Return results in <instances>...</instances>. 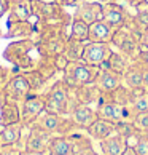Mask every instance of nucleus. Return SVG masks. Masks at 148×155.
<instances>
[{"label":"nucleus","instance_id":"nucleus-1","mask_svg":"<svg viewBox=\"0 0 148 155\" xmlns=\"http://www.w3.org/2000/svg\"><path fill=\"white\" fill-rule=\"evenodd\" d=\"M73 96V90L67 87L64 80H58L48 93H45V110L58 115H70Z\"/></svg>","mask_w":148,"mask_h":155},{"label":"nucleus","instance_id":"nucleus-2","mask_svg":"<svg viewBox=\"0 0 148 155\" xmlns=\"http://www.w3.org/2000/svg\"><path fill=\"white\" fill-rule=\"evenodd\" d=\"M99 66H91L88 62L81 61H72L67 64L64 69V82L67 83V87L72 90H77L84 85L94 83L96 77L99 74Z\"/></svg>","mask_w":148,"mask_h":155},{"label":"nucleus","instance_id":"nucleus-3","mask_svg":"<svg viewBox=\"0 0 148 155\" xmlns=\"http://www.w3.org/2000/svg\"><path fill=\"white\" fill-rule=\"evenodd\" d=\"M38 47V42H33L30 38H21L18 42L10 43L7 50H5V59L10 61L11 64L19 66L24 71H30V69H37V62L32 58L30 51Z\"/></svg>","mask_w":148,"mask_h":155},{"label":"nucleus","instance_id":"nucleus-4","mask_svg":"<svg viewBox=\"0 0 148 155\" xmlns=\"http://www.w3.org/2000/svg\"><path fill=\"white\" fill-rule=\"evenodd\" d=\"M110 45L115 47L118 51L126 54L131 59H137L140 54V37L134 34L128 26H123L115 31L113 37L110 40Z\"/></svg>","mask_w":148,"mask_h":155},{"label":"nucleus","instance_id":"nucleus-5","mask_svg":"<svg viewBox=\"0 0 148 155\" xmlns=\"http://www.w3.org/2000/svg\"><path fill=\"white\" fill-rule=\"evenodd\" d=\"M96 112H97L99 118L109 120V122L115 123V125L119 123V122H124V120H131V122H132V117H134L128 106H121V104H118V102L112 101L105 96L100 97Z\"/></svg>","mask_w":148,"mask_h":155},{"label":"nucleus","instance_id":"nucleus-6","mask_svg":"<svg viewBox=\"0 0 148 155\" xmlns=\"http://www.w3.org/2000/svg\"><path fill=\"white\" fill-rule=\"evenodd\" d=\"M21 123L22 126H30L45 112V94L30 93L24 101H21Z\"/></svg>","mask_w":148,"mask_h":155},{"label":"nucleus","instance_id":"nucleus-7","mask_svg":"<svg viewBox=\"0 0 148 155\" xmlns=\"http://www.w3.org/2000/svg\"><path fill=\"white\" fill-rule=\"evenodd\" d=\"M2 91H3V94L7 99L21 102L32 93V88H30V83H29V80L26 78L24 74H14V75H11L10 80L5 83Z\"/></svg>","mask_w":148,"mask_h":155},{"label":"nucleus","instance_id":"nucleus-8","mask_svg":"<svg viewBox=\"0 0 148 155\" xmlns=\"http://www.w3.org/2000/svg\"><path fill=\"white\" fill-rule=\"evenodd\" d=\"M113 47L109 42H86L83 51V61L91 66H102L112 54Z\"/></svg>","mask_w":148,"mask_h":155},{"label":"nucleus","instance_id":"nucleus-9","mask_svg":"<svg viewBox=\"0 0 148 155\" xmlns=\"http://www.w3.org/2000/svg\"><path fill=\"white\" fill-rule=\"evenodd\" d=\"M51 139H53V134L46 133V131L42 130L37 125H30V131L26 139L24 149L26 150H33V152H48Z\"/></svg>","mask_w":148,"mask_h":155},{"label":"nucleus","instance_id":"nucleus-10","mask_svg":"<svg viewBox=\"0 0 148 155\" xmlns=\"http://www.w3.org/2000/svg\"><path fill=\"white\" fill-rule=\"evenodd\" d=\"M99 67L100 69H99V74L96 77L94 83L100 90L102 94H110L123 85V75H119V74L113 72L107 67H102V66H99Z\"/></svg>","mask_w":148,"mask_h":155},{"label":"nucleus","instance_id":"nucleus-11","mask_svg":"<svg viewBox=\"0 0 148 155\" xmlns=\"http://www.w3.org/2000/svg\"><path fill=\"white\" fill-rule=\"evenodd\" d=\"M73 18L83 19L88 24H93V22L104 19V5L100 2H96V0H89V2H81L77 5L75 15Z\"/></svg>","mask_w":148,"mask_h":155},{"label":"nucleus","instance_id":"nucleus-12","mask_svg":"<svg viewBox=\"0 0 148 155\" xmlns=\"http://www.w3.org/2000/svg\"><path fill=\"white\" fill-rule=\"evenodd\" d=\"M146 64V61L143 58H137L132 61V64L129 66V69L124 72L123 75V85L128 87L131 90H135V88H143V67Z\"/></svg>","mask_w":148,"mask_h":155},{"label":"nucleus","instance_id":"nucleus-13","mask_svg":"<svg viewBox=\"0 0 148 155\" xmlns=\"http://www.w3.org/2000/svg\"><path fill=\"white\" fill-rule=\"evenodd\" d=\"M104 5V21H107L113 29H119L126 24L128 11L118 2H105Z\"/></svg>","mask_w":148,"mask_h":155},{"label":"nucleus","instance_id":"nucleus-14","mask_svg":"<svg viewBox=\"0 0 148 155\" xmlns=\"http://www.w3.org/2000/svg\"><path fill=\"white\" fill-rule=\"evenodd\" d=\"M70 118L72 122L75 123L77 128H81V130H88L93 122L96 118H97V112H96V109H93L91 106L88 104H77L73 107V110L70 112Z\"/></svg>","mask_w":148,"mask_h":155},{"label":"nucleus","instance_id":"nucleus-15","mask_svg":"<svg viewBox=\"0 0 148 155\" xmlns=\"http://www.w3.org/2000/svg\"><path fill=\"white\" fill-rule=\"evenodd\" d=\"M99 147H100L102 155H123L124 150L129 147V144L126 137L115 133L109 137H105V139L99 141Z\"/></svg>","mask_w":148,"mask_h":155},{"label":"nucleus","instance_id":"nucleus-16","mask_svg":"<svg viewBox=\"0 0 148 155\" xmlns=\"http://www.w3.org/2000/svg\"><path fill=\"white\" fill-rule=\"evenodd\" d=\"M8 13H10L8 24L18 21H30V18L33 16L32 2L30 0H11Z\"/></svg>","mask_w":148,"mask_h":155},{"label":"nucleus","instance_id":"nucleus-17","mask_svg":"<svg viewBox=\"0 0 148 155\" xmlns=\"http://www.w3.org/2000/svg\"><path fill=\"white\" fill-rule=\"evenodd\" d=\"M13 123H21V109L16 101L5 97L0 104V125L7 126Z\"/></svg>","mask_w":148,"mask_h":155},{"label":"nucleus","instance_id":"nucleus-18","mask_svg":"<svg viewBox=\"0 0 148 155\" xmlns=\"http://www.w3.org/2000/svg\"><path fill=\"white\" fill-rule=\"evenodd\" d=\"M86 133H88V136L91 137V139L102 141V139H105V137H109V136L116 133V125L109 122V120H104V118L97 117L93 122V125L86 130Z\"/></svg>","mask_w":148,"mask_h":155},{"label":"nucleus","instance_id":"nucleus-19","mask_svg":"<svg viewBox=\"0 0 148 155\" xmlns=\"http://www.w3.org/2000/svg\"><path fill=\"white\" fill-rule=\"evenodd\" d=\"M116 29H113V27L109 24L107 21L104 19H99L93 22V24H89V37H88V42H109L113 37V34H115Z\"/></svg>","mask_w":148,"mask_h":155},{"label":"nucleus","instance_id":"nucleus-20","mask_svg":"<svg viewBox=\"0 0 148 155\" xmlns=\"http://www.w3.org/2000/svg\"><path fill=\"white\" fill-rule=\"evenodd\" d=\"M75 147H73V141L70 136H53V139L49 142L48 155H73Z\"/></svg>","mask_w":148,"mask_h":155},{"label":"nucleus","instance_id":"nucleus-21","mask_svg":"<svg viewBox=\"0 0 148 155\" xmlns=\"http://www.w3.org/2000/svg\"><path fill=\"white\" fill-rule=\"evenodd\" d=\"M131 64H132V59L128 58L126 54H123L121 51H112V54L109 56V59L102 64V67H107V69H110V71L119 74V75H124V72L129 69Z\"/></svg>","mask_w":148,"mask_h":155},{"label":"nucleus","instance_id":"nucleus-22","mask_svg":"<svg viewBox=\"0 0 148 155\" xmlns=\"http://www.w3.org/2000/svg\"><path fill=\"white\" fill-rule=\"evenodd\" d=\"M35 32V26L30 21H18L8 24V32L5 34L7 38H30Z\"/></svg>","mask_w":148,"mask_h":155},{"label":"nucleus","instance_id":"nucleus-23","mask_svg":"<svg viewBox=\"0 0 148 155\" xmlns=\"http://www.w3.org/2000/svg\"><path fill=\"white\" fill-rule=\"evenodd\" d=\"M22 123L7 125L0 130V147L3 146H16L21 141Z\"/></svg>","mask_w":148,"mask_h":155},{"label":"nucleus","instance_id":"nucleus-24","mask_svg":"<svg viewBox=\"0 0 148 155\" xmlns=\"http://www.w3.org/2000/svg\"><path fill=\"white\" fill-rule=\"evenodd\" d=\"M73 91H75V96H77L78 102L88 104V106L93 104V102H97L99 104V101L102 97V93H100V90L96 87V83L84 85V87H80L77 90H73Z\"/></svg>","mask_w":148,"mask_h":155},{"label":"nucleus","instance_id":"nucleus-25","mask_svg":"<svg viewBox=\"0 0 148 155\" xmlns=\"http://www.w3.org/2000/svg\"><path fill=\"white\" fill-rule=\"evenodd\" d=\"M84 45L86 42H80V40H75V38H67V42L64 45V50H62V53L69 62L72 61H81L83 59V51H84Z\"/></svg>","mask_w":148,"mask_h":155},{"label":"nucleus","instance_id":"nucleus-26","mask_svg":"<svg viewBox=\"0 0 148 155\" xmlns=\"http://www.w3.org/2000/svg\"><path fill=\"white\" fill-rule=\"evenodd\" d=\"M134 91V97L131 101V104L128 106L129 110L132 112V115L140 112H146L148 110V90L146 88H135Z\"/></svg>","mask_w":148,"mask_h":155},{"label":"nucleus","instance_id":"nucleus-27","mask_svg":"<svg viewBox=\"0 0 148 155\" xmlns=\"http://www.w3.org/2000/svg\"><path fill=\"white\" fill-rule=\"evenodd\" d=\"M69 37H70V38H75V40H80V42H88V37H89V24H88V22H84L83 19L72 18Z\"/></svg>","mask_w":148,"mask_h":155},{"label":"nucleus","instance_id":"nucleus-28","mask_svg":"<svg viewBox=\"0 0 148 155\" xmlns=\"http://www.w3.org/2000/svg\"><path fill=\"white\" fill-rule=\"evenodd\" d=\"M134 142H131V147H134L135 149V152H137V155H148V131L146 133H140V131H137L135 134H132L128 139L129 141H132Z\"/></svg>","mask_w":148,"mask_h":155},{"label":"nucleus","instance_id":"nucleus-29","mask_svg":"<svg viewBox=\"0 0 148 155\" xmlns=\"http://www.w3.org/2000/svg\"><path fill=\"white\" fill-rule=\"evenodd\" d=\"M22 74L26 75L27 80H29L32 91H35V90H38V88H42V87H43V83L46 82V78L43 77V74L40 72L38 69H30V71H24Z\"/></svg>","mask_w":148,"mask_h":155},{"label":"nucleus","instance_id":"nucleus-30","mask_svg":"<svg viewBox=\"0 0 148 155\" xmlns=\"http://www.w3.org/2000/svg\"><path fill=\"white\" fill-rule=\"evenodd\" d=\"M132 125L137 131H140V133H146L148 131V110L135 114L132 117Z\"/></svg>","mask_w":148,"mask_h":155},{"label":"nucleus","instance_id":"nucleus-31","mask_svg":"<svg viewBox=\"0 0 148 155\" xmlns=\"http://www.w3.org/2000/svg\"><path fill=\"white\" fill-rule=\"evenodd\" d=\"M67 64H69V59L64 56V53H59V54L54 56V66H56V69H58V71L64 72V69L67 67Z\"/></svg>","mask_w":148,"mask_h":155},{"label":"nucleus","instance_id":"nucleus-32","mask_svg":"<svg viewBox=\"0 0 148 155\" xmlns=\"http://www.w3.org/2000/svg\"><path fill=\"white\" fill-rule=\"evenodd\" d=\"M73 155H99V153L93 149V144H89V146H83V147L75 149Z\"/></svg>","mask_w":148,"mask_h":155},{"label":"nucleus","instance_id":"nucleus-33","mask_svg":"<svg viewBox=\"0 0 148 155\" xmlns=\"http://www.w3.org/2000/svg\"><path fill=\"white\" fill-rule=\"evenodd\" d=\"M21 149H18L16 146H3L0 147V155H21Z\"/></svg>","mask_w":148,"mask_h":155},{"label":"nucleus","instance_id":"nucleus-34","mask_svg":"<svg viewBox=\"0 0 148 155\" xmlns=\"http://www.w3.org/2000/svg\"><path fill=\"white\" fill-rule=\"evenodd\" d=\"M10 5H11V0H0V18L10 11Z\"/></svg>","mask_w":148,"mask_h":155},{"label":"nucleus","instance_id":"nucleus-35","mask_svg":"<svg viewBox=\"0 0 148 155\" xmlns=\"http://www.w3.org/2000/svg\"><path fill=\"white\" fill-rule=\"evenodd\" d=\"M53 2L61 5V7H72V5L78 3V0H53Z\"/></svg>","mask_w":148,"mask_h":155},{"label":"nucleus","instance_id":"nucleus-36","mask_svg":"<svg viewBox=\"0 0 148 155\" xmlns=\"http://www.w3.org/2000/svg\"><path fill=\"white\" fill-rule=\"evenodd\" d=\"M140 45L143 48L148 50V31H145L143 34H142V37H140Z\"/></svg>","mask_w":148,"mask_h":155},{"label":"nucleus","instance_id":"nucleus-37","mask_svg":"<svg viewBox=\"0 0 148 155\" xmlns=\"http://www.w3.org/2000/svg\"><path fill=\"white\" fill-rule=\"evenodd\" d=\"M142 80H143V88L148 90V62L143 67V77H142Z\"/></svg>","mask_w":148,"mask_h":155},{"label":"nucleus","instance_id":"nucleus-38","mask_svg":"<svg viewBox=\"0 0 148 155\" xmlns=\"http://www.w3.org/2000/svg\"><path fill=\"white\" fill-rule=\"evenodd\" d=\"M21 155H48V152H33V150H22Z\"/></svg>","mask_w":148,"mask_h":155},{"label":"nucleus","instance_id":"nucleus-39","mask_svg":"<svg viewBox=\"0 0 148 155\" xmlns=\"http://www.w3.org/2000/svg\"><path fill=\"white\" fill-rule=\"evenodd\" d=\"M119 2H121V0H119ZM123 2H128L129 5H139V3H143V2H146V0H123Z\"/></svg>","mask_w":148,"mask_h":155},{"label":"nucleus","instance_id":"nucleus-40","mask_svg":"<svg viewBox=\"0 0 148 155\" xmlns=\"http://www.w3.org/2000/svg\"><path fill=\"white\" fill-rule=\"evenodd\" d=\"M123 155H137V152H135V149H134V147H131V146H129L126 150H124Z\"/></svg>","mask_w":148,"mask_h":155},{"label":"nucleus","instance_id":"nucleus-41","mask_svg":"<svg viewBox=\"0 0 148 155\" xmlns=\"http://www.w3.org/2000/svg\"><path fill=\"white\" fill-rule=\"evenodd\" d=\"M96 2H100V0H96Z\"/></svg>","mask_w":148,"mask_h":155},{"label":"nucleus","instance_id":"nucleus-42","mask_svg":"<svg viewBox=\"0 0 148 155\" xmlns=\"http://www.w3.org/2000/svg\"><path fill=\"white\" fill-rule=\"evenodd\" d=\"M0 37H2V32H0Z\"/></svg>","mask_w":148,"mask_h":155}]
</instances>
